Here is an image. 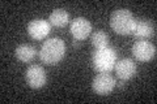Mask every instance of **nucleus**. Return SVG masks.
Masks as SVG:
<instances>
[{
    "instance_id": "ddd939ff",
    "label": "nucleus",
    "mask_w": 157,
    "mask_h": 104,
    "mask_svg": "<svg viewBox=\"0 0 157 104\" xmlns=\"http://www.w3.org/2000/svg\"><path fill=\"white\" fill-rule=\"evenodd\" d=\"M90 42L96 47V49L104 48L107 47V44H109V37H107V34L104 30H98L90 35Z\"/></svg>"
},
{
    "instance_id": "1a4fd4ad",
    "label": "nucleus",
    "mask_w": 157,
    "mask_h": 104,
    "mask_svg": "<svg viewBox=\"0 0 157 104\" xmlns=\"http://www.w3.org/2000/svg\"><path fill=\"white\" fill-rule=\"evenodd\" d=\"M132 34L139 41H145L155 35V23L151 20H136Z\"/></svg>"
},
{
    "instance_id": "9b49d317",
    "label": "nucleus",
    "mask_w": 157,
    "mask_h": 104,
    "mask_svg": "<svg viewBox=\"0 0 157 104\" xmlns=\"http://www.w3.org/2000/svg\"><path fill=\"white\" fill-rule=\"evenodd\" d=\"M14 55H16L17 60L21 63H29L37 56V49L30 44H21L16 48Z\"/></svg>"
},
{
    "instance_id": "6e6552de",
    "label": "nucleus",
    "mask_w": 157,
    "mask_h": 104,
    "mask_svg": "<svg viewBox=\"0 0 157 104\" xmlns=\"http://www.w3.org/2000/svg\"><path fill=\"white\" fill-rule=\"evenodd\" d=\"M70 31L76 41H84L92 34V25L84 17H77L70 23Z\"/></svg>"
},
{
    "instance_id": "f257e3e1",
    "label": "nucleus",
    "mask_w": 157,
    "mask_h": 104,
    "mask_svg": "<svg viewBox=\"0 0 157 104\" xmlns=\"http://www.w3.org/2000/svg\"><path fill=\"white\" fill-rule=\"evenodd\" d=\"M66 55V44L59 38H50L39 49V59L47 65H56Z\"/></svg>"
},
{
    "instance_id": "39448f33",
    "label": "nucleus",
    "mask_w": 157,
    "mask_h": 104,
    "mask_svg": "<svg viewBox=\"0 0 157 104\" xmlns=\"http://www.w3.org/2000/svg\"><path fill=\"white\" fill-rule=\"evenodd\" d=\"M132 55L137 61L147 63L156 56V47L148 41H137L132 46Z\"/></svg>"
},
{
    "instance_id": "f03ea898",
    "label": "nucleus",
    "mask_w": 157,
    "mask_h": 104,
    "mask_svg": "<svg viewBox=\"0 0 157 104\" xmlns=\"http://www.w3.org/2000/svg\"><path fill=\"white\" fill-rule=\"evenodd\" d=\"M136 18L128 9H117L110 16V27L119 35H128L132 34L135 27Z\"/></svg>"
},
{
    "instance_id": "7ed1b4c3",
    "label": "nucleus",
    "mask_w": 157,
    "mask_h": 104,
    "mask_svg": "<svg viewBox=\"0 0 157 104\" xmlns=\"http://www.w3.org/2000/svg\"><path fill=\"white\" fill-rule=\"evenodd\" d=\"M117 63V52L111 47L98 48L93 52L92 56V65L94 70L98 73H109L115 66Z\"/></svg>"
},
{
    "instance_id": "9d476101",
    "label": "nucleus",
    "mask_w": 157,
    "mask_h": 104,
    "mask_svg": "<svg viewBox=\"0 0 157 104\" xmlns=\"http://www.w3.org/2000/svg\"><path fill=\"white\" fill-rule=\"evenodd\" d=\"M115 72L117 76L121 78L122 81L131 80L136 74V65L131 59H122V60L115 63Z\"/></svg>"
},
{
    "instance_id": "20e7f679",
    "label": "nucleus",
    "mask_w": 157,
    "mask_h": 104,
    "mask_svg": "<svg viewBox=\"0 0 157 104\" xmlns=\"http://www.w3.org/2000/svg\"><path fill=\"white\" fill-rule=\"evenodd\" d=\"M115 85H117L115 78L110 73H100L93 80L92 88L98 95H107V94H110L114 90Z\"/></svg>"
},
{
    "instance_id": "0eeeda50",
    "label": "nucleus",
    "mask_w": 157,
    "mask_h": 104,
    "mask_svg": "<svg viewBox=\"0 0 157 104\" xmlns=\"http://www.w3.org/2000/svg\"><path fill=\"white\" fill-rule=\"evenodd\" d=\"M25 80H26V83L32 88H41L45 86V83L47 81V76H46L45 69L42 66L30 65L26 69Z\"/></svg>"
},
{
    "instance_id": "423d86ee",
    "label": "nucleus",
    "mask_w": 157,
    "mask_h": 104,
    "mask_svg": "<svg viewBox=\"0 0 157 104\" xmlns=\"http://www.w3.org/2000/svg\"><path fill=\"white\" fill-rule=\"evenodd\" d=\"M28 34L36 41H42L45 39L51 31V23L42 18L32 20L28 23Z\"/></svg>"
},
{
    "instance_id": "f8f14e48",
    "label": "nucleus",
    "mask_w": 157,
    "mask_h": 104,
    "mask_svg": "<svg viewBox=\"0 0 157 104\" xmlns=\"http://www.w3.org/2000/svg\"><path fill=\"white\" fill-rule=\"evenodd\" d=\"M48 22H50L52 26L56 27H63L70 22V13L64 9H54L51 12L50 17H48Z\"/></svg>"
}]
</instances>
